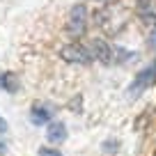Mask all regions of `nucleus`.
Instances as JSON below:
<instances>
[{
    "mask_svg": "<svg viewBox=\"0 0 156 156\" xmlns=\"http://www.w3.org/2000/svg\"><path fill=\"white\" fill-rule=\"evenodd\" d=\"M154 23H156V14H154Z\"/></svg>",
    "mask_w": 156,
    "mask_h": 156,
    "instance_id": "obj_14",
    "label": "nucleus"
},
{
    "mask_svg": "<svg viewBox=\"0 0 156 156\" xmlns=\"http://www.w3.org/2000/svg\"><path fill=\"white\" fill-rule=\"evenodd\" d=\"M46 138H48V142H53V145L62 142L64 138H67V126H64L62 122H51L48 129H46Z\"/></svg>",
    "mask_w": 156,
    "mask_h": 156,
    "instance_id": "obj_5",
    "label": "nucleus"
},
{
    "mask_svg": "<svg viewBox=\"0 0 156 156\" xmlns=\"http://www.w3.org/2000/svg\"><path fill=\"white\" fill-rule=\"evenodd\" d=\"M39 156H62L58 149H46V147H41L39 149Z\"/></svg>",
    "mask_w": 156,
    "mask_h": 156,
    "instance_id": "obj_10",
    "label": "nucleus"
},
{
    "mask_svg": "<svg viewBox=\"0 0 156 156\" xmlns=\"http://www.w3.org/2000/svg\"><path fill=\"white\" fill-rule=\"evenodd\" d=\"M51 108L41 106V103H37V106H32V110H30V119H32V124H37V126H41V124H48L51 122Z\"/></svg>",
    "mask_w": 156,
    "mask_h": 156,
    "instance_id": "obj_6",
    "label": "nucleus"
},
{
    "mask_svg": "<svg viewBox=\"0 0 156 156\" xmlns=\"http://www.w3.org/2000/svg\"><path fill=\"white\" fill-rule=\"evenodd\" d=\"M60 58L69 64H90L94 60L90 46H83V44H67L62 51H60Z\"/></svg>",
    "mask_w": 156,
    "mask_h": 156,
    "instance_id": "obj_1",
    "label": "nucleus"
},
{
    "mask_svg": "<svg viewBox=\"0 0 156 156\" xmlns=\"http://www.w3.org/2000/svg\"><path fill=\"white\" fill-rule=\"evenodd\" d=\"M90 51H92L94 60H99V62L103 64H112V46H108L103 39H94L92 44H90Z\"/></svg>",
    "mask_w": 156,
    "mask_h": 156,
    "instance_id": "obj_4",
    "label": "nucleus"
},
{
    "mask_svg": "<svg viewBox=\"0 0 156 156\" xmlns=\"http://www.w3.org/2000/svg\"><path fill=\"white\" fill-rule=\"evenodd\" d=\"M5 149H7V147H5V142H0V154H5Z\"/></svg>",
    "mask_w": 156,
    "mask_h": 156,
    "instance_id": "obj_13",
    "label": "nucleus"
},
{
    "mask_svg": "<svg viewBox=\"0 0 156 156\" xmlns=\"http://www.w3.org/2000/svg\"><path fill=\"white\" fill-rule=\"evenodd\" d=\"M147 46H149V51H156V30L147 37Z\"/></svg>",
    "mask_w": 156,
    "mask_h": 156,
    "instance_id": "obj_11",
    "label": "nucleus"
},
{
    "mask_svg": "<svg viewBox=\"0 0 156 156\" xmlns=\"http://www.w3.org/2000/svg\"><path fill=\"white\" fill-rule=\"evenodd\" d=\"M87 28V7L85 5H73L71 14H69V23H67V32L71 37H80Z\"/></svg>",
    "mask_w": 156,
    "mask_h": 156,
    "instance_id": "obj_3",
    "label": "nucleus"
},
{
    "mask_svg": "<svg viewBox=\"0 0 156 156\" xmlns=\"http://www.w3.org/2000/svg\"><path fill=\"white\" fill-rule=\"evenodd\" d=\"M129 58H131V53L124 51V48H115L112 51V64H122V62H126Z\"/></svg>",
    "mask_w": 156,
    "mask_h": 156,
    "instance_id": "obj_8",
    "label": "nucleus"
},
{
    "mask_svg": "<svg viewBox=\"0 0 156 156\" xmlns=\"http://www.w3.org/2000/svg\"><path fill=\"white\" fill-rule=\"evenodd\" d=\"M5 131H7V122L0 117V133H5Z\"/></svg>",
    "mask_w": 156,
    "mask_h": 156,
    "instance_id": "obj_12",
    "label": "nucleus"
},
{
    "mask_svg": "<svg viewBox=\"0 0 156 156\" xmlns=\"http://www.w3.org/2000/svg\"><path fill=\"white\" fill-rule=\"evenodd\" d=\"M0 85H2L7 92H16V90H19V83H16L14 73H5V76H0Z\"/></svg>",
    "mask_w": 156,
    "mask_h": 156,
    "instance_id": "obj_7",
    "label": "nucleus"
},
{
    "mask_svg": "<svg viewBox=\"0 0 156 156\" xmlns=\"http://www.w3.org/2000/svg\"><path fill=\"white\" fill-rule=\"evenodd\" d=\"M138 7H140L142 16H149V9H151V0H138Z\"/></svg>",
    "mask_w": 156,
    "mask_h": 156,
    "instance_id": "obj_9",
    "label": "nucleus"
},
{
    "mask_svg": "<svg viewBox=\"0 0 156 156\" xmlns=\"http://www.w3.org/2000/svg\"><path fill=\"white\" fill-rule=\"evenodd\" d=\"M154 83H156V62L149 64L147 69H142V71L133 78V83L129 85V97H138V94H142L147 87H151Z\"/></svg>",
    "mask_w": 156,
    "mask_h": 156,
    "instance_id": "obj_2",
    "label": "nucleus"
}]
</instances>
